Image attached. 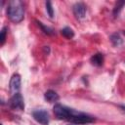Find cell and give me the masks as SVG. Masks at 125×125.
<instances>
[{
    "label": "cell",
    "mask_w": 125,
    "mask_h": 125,
    "mask_svg": "<svg viewBox=\"0 0 125 125\" xmlns=\"http://www.w3.org/2000/svg\"><path fill=\"white\" fill-rule=\"evenodd\" d=\"M7 16L13 22H21L24 18V8L22 2L20 0L10 1L7 6Z\"/></svg>",
    "instance_id": "6da1fadb"
},
{
    "label": "cell",
    "mask_w": 125,
    "mask_h": 125,
    "mask_svg": "<svg viewBox=\"0 0 125 125\" xmlns=\"http://www.w3.org/2000/svg\"><path fill=\"white\" fill-rule=\"evenodd\" d=\"M68 121H70L71 123H74V124H87V123L93 122L94 117H92L86 113L79 112V111L72 109Z\"/></svg>",
    "instance_id": "7a4b0ae2"
},
{
    "label": "cell",
    "mask_w": 125,
    "mask_h": 125,
    "mask_svg": "<svg viewBox=\"0 0 125 125\" xmlns=\"http://www.w3.org/2000/svg\"><path fill=\"white\" fill-rule=\"evenodd\" d=\"M53 110H54V113L57 116V118L68 121L72 108H69V107H67L65 105H62L61 104H56L53 107Z\"/></svg>",
    "instance_id": "3957f363"
},
{
    "label": "cell",
    "mask_w": 125,
    "mask_h": 125,
    "mask_svg": "<svg viewBox=\"0 0 125 125\" xmlns=\"http://www.w3.org/2000/svg\"><path fill=\"white\" fill-rule=\"evenodd\" d=\"M9 106L12 109H16V110H23L24 109V101L23 98L21 96V93H17L14 94L11 99L8 102Z\"/></svg>",
    "instance_id": "277c9868"
},
{
    "label": "cell",
    "mask_w": 125,
    "mask_h": 125,
    "mask_svg": "<svg viewBox=\"0 0 125 125\" xmlns=\"http://www.w3.org/2000/svg\"><path fill=\"white\" fill-rule=\"evenodd\" d=\"M32 117L34 118L35 121H37L38 123H40L42 125H48L49 121H50L49 113L46 110H43V109L34 110L32 112Z\"/></svg>",
    "instance_id": "5b68a950"
},
{
    "label": "cell",
    "mask_w": 125,
    "mask_h": 125,
    "mask_svg": "<svg viewBox=\"0 0 125 125\" xmlns=\"http://www.w3.org/2000/svg\"><path fill=\"white\" fill-rule=\"evenodd\" d=\"M21 80L20 74H18V73L13 74V76L11 77V80H10V91L13 95L19 93V91L21 89Z\"/></svg>",
    "instance_id": "8992f818"
},
{
    "label": "cell",
    "mask_w": 125,
    "mask_h": 125,
    "mask_svg": "<svg viewBox=\"0 0 125 125\" xmlns=\"http://www.w3.org/2000/svg\"><path fill=\"white\" fill-rule=\"evenodd\" d=\"M72 10H73V14L74 16L81 20V19H84L85 18V15H86V6L84 5V3L82 2H78V3H75L72 7Z\"/></svg>",
    "instance_id": "52a82bcc"
},
{
    "label": "cell",
    "mask_w": 125,
    "mask_h": 125,
    "mask_svg": "<svg viewBox=\"0 0 125 125\" xmlns=\"http://www.w3.org/2000/svg\"><path fill=\"white\" fill-rule=\"evenodd\" d=\"M44 98L47 102L49 103H55V102H58L59 99H60V96L53 90H48L45 92L44 94Z\"/></svg>",
    "instance_id": "ba28073f"
},
{
    "label": "cell",
    "mask_w": 125,
    "mask_h": 125,
    "mask_svg": "<svg viewBox=\"0 0 125 125\" xmlns=\"http://www.w3.org/2000/svg\"><path fill=\"white\" fill-rule=\"evenodd\" d=\"M91 62H92V64H94L96 66H101L104 63V56H103V54L97 53L94 56H92Z\"/></svg>",
    "instance_id": "9c48e42d"
},
{
    "label": "cell",
    "mask_w": 125,
    "mask_h": 125,
    "mask_svg": "<svg viewBox=\"0 0 125 125\" xmlns=\"http://www.w3.org/2000/svg\"><path fill=\"white\" fill-rule=\"evenodd\" d=\"M109 39H110L111 43L113 44V46H115V47H118V46H120V45L123 43V40H122V38L120 37V35H119L118 33H113V34H111Z\"/></svg>",
    "instance_id": "30bf717a"
},
{
    "label": "cell",
    "mask_w": 125,
    "mask_h": 125,
    "mask_svg": "<svg viewBox=\"0 0 125 125\" xmlns=\"http://www.w3.org/2000/svg\"><path fill=\"white\" fill-rule=\"evenodd\" d=\"M61 33H62V36H64L65 38H68V39H70V38H72L74 36V31L70 27H67V26L62 28L61 30Z\"/></svg>",
    "instance_id": "8fae6325"
},
{
    "label": "cell",
    "mask_w": 125,
    "mask_h": 125,
    "mask_svg": "<svg viewBox=\"0 0 125 125\" xmlns=\"http://www.w3.org/2000/svg\"><path fill=\"white\" fill-rule=\"evenodd\" d=\"M37 22V24L41 27V29H42V31L44 32V33H46V34H48V35H52L53 33H54V31H53V29L51 28V27H49V26H46V25H44L41 21H36Z\"/></svg>",
    "instance_id": "7c38bea8"
},
{
    "label": "cell",
    "mask_w": 125,
    "mask_h": 125,
    "mask_svg": "<svg viewBox=\"0 0 125 125\" xmlns=\"http://www.w3.org/2000/svg\"><path fill=\"white\" fill-rule=\"evenodd\" d=\"M124 5H125V1H117L116 5H115V7L113 9V15H114V17H116L119 14V12L121 11V9H122V7Z\"/></svg>",
    "instance_id": "4fadbf2b"
},
{
    "label": "cell",
    "mask_w": 125,
    "mask_h": 125,
    "mask_svg": "<svg viewBox=\"0 0 125 125\" xmlns=\"http://www.w3.org/2000/svg\"><path fill=\"white\" fill-rule=\"evenodd\" d=\"M46 11H47V13H48L50 18L54 17V10H53V7H52V3L50 1L46 2Z\"/></svg>",
    "instance_id": "5bb4252c"
},
{
    "label": "cell",
    "mask_w": 125,
    "mask_h": 125,
    "mask_svg": "<svg viewBox=\"0 0 125 125\" xmlns=\"http://www.w3.org/2000/svg\"><path fill=\"white\" fill-rule=\"evenodd\" d=\"M7 27L4 26L2 29H1V32H0V44L3 45L4 42H5V39H6V33H7Z\"/></svg>",
    "instance_id": "9a60e30c"
},
{
    "label": "cell",
    "mask_w": 125,
    "mask_h": 125,
    "mask_svg": "<svg viewBox=\"0 0 125 125\" xmlns=\"http://www.w3.org/2000/svg\"><path fill=\"white\" fill-rule=\"evenodd\" d=\"M120 107H121V108H122V109H123V110H124V111H125V105H121V106H120Z\"/></svg>",
    "instance_id": "2e32d148"
},
{
    "label": "cell",
    "mask_w": 125,
    "mask_h": 125,
    "mask_svg": "<svg viewBox=\"0 0 125 125\" xmlns=\"http://www.w3.org/2000/svg\"><path fill=\"white\" fill-rule=\"evenodd\" d=\"M123 33H124V34H125V30H124V31H123Z\"/></svg>",
    "instance_id": "e0dca14e"
},
{
    "label": "cell",
    "mask_w": 125,
    "mask_h": 125,
    "mask_svg": "<svg viewBox=\"0 0 125 125\" xmlns=\"http://www.w3.org/2000/svg\"><path fill=\"white\" fill-rule=\"evenodd\" d=\"M1 125H2V124H1Z\"/></svg>",
    "instance_id": "ac0fdd59"
}]
</instances>
